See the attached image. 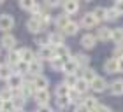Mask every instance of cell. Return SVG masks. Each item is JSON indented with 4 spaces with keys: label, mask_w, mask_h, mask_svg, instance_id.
Returning a JSON list of instances; mask_svg holds the SVG:
<instances>
[{
    "label": "cell",
    "mask_w": 123,
    "mask_h": 112,
    "mask_svg": "<svg viewBox=\"0 0 123 112\" xmlns=\"http://www.w3.org/2000/svg\"><path fill=\"white\" fill-rule=\"evenodd\" d=\"M90 88V82H86L85 79H77V82H76V86H74V89L77 93H85L86 89Z\"/></svg>",
    "instance_id": "2e32d148"
},
{
    "label": "cell",
    "mask_w": 123,
    "mask_h": 112,
    "mask_svg": "<svg viewBox=\"0 0 123 112\" xmlns=\"http://www.w3.org/2000/svg\"><path fill=\"white\" fill-rule=\"evenodd\" d=\"M114 11L118 12V16H120V14H123V0L116 2V5H114Z\"/></svg>",
    "instance_id": "f35d334b"
},
{
    "label": "cell",
    "mask_w": 123,
    "mask_h": 112,
    "mask_svg": "<svg viewBox=\"0 0 123 112\" xmlns=\"http://www.w3.org/2000/svg\"><path fill=\"white\" fill-rule=\"evenodd\" d=\"M81 25L85 26V28H92V26H95V25H97V19L93 18V14H92V12H88V14H85V16H83Z\"/></svg>",
    "instance_id": "52a82bcc"
},
{
    "label": "cell",
    "mask_w": 123,
    "mask_h": 112,
    "mask_svg": "<svg viewBox=\"0 0 123 112\" xmlns=\"http://www.w3.org/2000/svg\"><path fill=\"white\" fill-rule=\"evenodd\" d=\"M104 70L107 72V74H114V72H118V58H109L104 63Z\"/></svg>",
    "instance_id": "3957f363"
},
{
    "label": "cell",
    "mask_w": 123,
    "mask_h": 112,
    "mask_svg": "<svg viewBox=\"0 0 123 112\" xmlns=\"http://www.w3.org/2000/svg\"><path fill=\"white\" fill-rule=\"evenodd\" d=\"M69 91L70 89L65 86V84H60V86L56 88V96L60 98V96H69Z\"/></svg>",
    "instance_id": "f546056e"
},
{
    "label": "cell",
    "mask_w": 123,
    "mask_h": 112,
    "mask_svg": "<svg viewBox=\"0 0 123 112\" xmlns=\"http://www.w3.org/2000/svg\"><path fill=\"white\" fill-rule=\"evenodd\" d=\"M63 33H65V35H76V33H77V23L69 21V23L63 26Z\"/></svg>",
    "instance_id": "5bb4252c"
},
{
    "label": "cell",
    "mask_w": 123,
    "mask_h": 112,
    "mask_svg": "<svg viewBox=\"0 0 123 112\" xmlns=\"http://www.w3.org/2000/svg\"><path fill=\"white\" fill-rule=\"evenodd\" d=\"M118 72H123V58H118Z\"/></svg>",
    "instance_id": "ee69618b"
},
{
    "label": "cell",
    "mask_w": 123,
    "mask_h": 112,
    "mask_svg": "<svg viewBox=\"0 0 123 112\" xmlns=\"http://www.w3.org/2000/svg\"><path fill=\"white\" fill-rule=\"evenodd\" d=\"M16 44V39L12 37V35H9V33H5V35L2 37V46L4 47H7V49H11Z\"/></svg>",
    "instance_id": "e0dca14e"
},
{
    "label": "cell",
    "mask_w": 123,
    "mask_h": 112,
    "mask_svg": "<svg viewBox=\"0 0 123 112\" xmlns=\"http://www.w3.org/2000/svg\"><path fill=\"white\" fill-rule=\"evenodd\" d=\"M26 28H28V32H32V33H37V32H41V23L35 19V18H32V19H28L26 21Z\"/></svg>",
    "instance_id": "30bf717a"
},
{
    "label": "cell",
    "mask_w": 123,
    "mask_h": 112,
    "mask_svg": "<svg viewBox=\"0 0 123 112\" xmlns=\"http://www.w3.org/2000/svg\"><path fill=\"white\" fill-rule=\"evenodd\" d=\"M12 109H14V105H12L11 100H7V102L2 103V110H4V112H12Z\"/></svg>",
    "instance_id": "8d00e7d4"
},
{
    "label": "cell",
    "mask_w": 123,
    "mask_h": 112,
    "mask_svg": "<svg viewBox=\"0 0 123 112\" xmlns=\"http://www.w3.org/2000/svg\"><path fill=\"white\" fill-rule=\"evenodd\" d=\"M60 2H63V4H65V2H69V0H60Z\"/></svg>",
    "instance_id": "bcb514c9"
},
{
    "label": "cell",
    "mask_w": 123,
    "mask_h": 112,
    "mask_svg": "<svg viewBox=\"0 0 123 112\" xmlns=\"http://www.w3.org/2000/svg\"><path fill=\"white\" fill-rule=\"evenodd\" d=\"M105 11H107V9H104V7H97L92 14H93V18L97 19V21H100V19H105Z\"/></svg>",
    "instance_id": "d4e9b609"
},
{
    "label": "cell",
    "mask_w": 123,
    "mask_h": 112,
    "mask_svg": "<svg viewBox=\"0 0 123 112\" xmlns=\"http://www.w3.org/2000/svg\"><path fill=\"white\" fill-rule=\"evenodd\" d=\"M33 86H35V89L39 91V89H46L48 88V79L42 75H37L35 79H33Z\"/></svg>",
    "instance_id": "8fae6325"
},
{
    "label": "cell",
    "mask_w": 123,
    "mask_h": 112,
    "mask_svg": "<svg viewBox=\"0 0 123 112\" xmlns=\"http://www.w3.org/2000/svg\"><path fill=\"white\" fill-rule=\"evenodd\" d=\"M63 7H65V14L69 16V14H74L79 5H77L76 0H69V2H65V4H63Z\"/></svg>",
    "instance_id": "7c38bea8"
},
{
    "label": "cell",
    "mask_w": 123,
    "mask_h": 112,
    "mask_svg": "<svg viewBox=\"0 0 123 112\" xmlns=\"http://www.w3.org/2000/svg\"><path fill=\"white\" fill-rule=\"evenodd\" d=\"M14 74H18V75H21V74H25V72H28V63H25V61H19L18 65L14 67Z\"/></svg>",
    "instance_id": "484cf974"
},
{
    "label": "cell",
    "mask_w": 123,
    "mask_h": 112,
    "mask_svg": "<svg viewBox=\"0 0 123 112\" xmlns=\"http://www.w3.org/2000/svg\"><path fill=\"white\" fill-rule=\"evenodd\" d=\"M95 70H92V68H85V74H83V79H85L86 82H92L93 79H95Z\"/></svg>",
    "instance_id": "f1b7e54d"
},
{
    "label": "cell",
    "mask_w": 123,
    "mask_h": 112,
    "mask_svg": "<svg viewBox=\"0 0 123 112\" xmlns=\"http://www.w3.org/2000/svg\"><path fill=\"white\" fill-rule=\"evenodd\" d=\"M76 68H77V63H76V60H67L65 63H63V70L67 75H70V74H74L76 72Z\"/></svg>",
    "instance_id": "ba28073f"
},
{
    "label": "cell",
    "mask_w": 123,
    "mask_h": 112,
    "mask_svg": "<svg viewBox=\"0 0 123 112\" xmlns=\"http://www.w3.org/2000/svg\"><path fill=\"white\" fill-rule=\"evenodd\" d=\"M76 82H77V77H76V74H70V75H67L65 77V86L67 88H74L76 86Z\"/></svg>",
    "instance_id": "83f0119b"
},
{
    "label": "cell",
    "mask_w": 123,
    "mask_h": 112,
    "mask_svg": "<svg viewBox=\"0 0 123 112\" xmlns=\"http://www.w3.org/2000/svg\"><path fill=\"white\" fill-rule=\"evenodd\" d=\"M97 39H100V40H109L111 39V28H105V26H102V28H98V32H97Z\"/></svg>",
    "instance_id": "4fadbf2b"
},
{
    "label": "cell",
    "mask_w": 123,
    "mask_h": 112,
    "mask_svg": "<svg viewBox=\"0 0 123 112\" xmlns=\"http://www.w3.org/2000/svg\"><path fill=\"white\" fill-rule=\"evenodd\" d=\"M2 103H4V100H2V98H0V110H2Z\"/></svg>",
    "instance_id": "f6af8a7d"
},
{
    "label": "cell",
    "mask_w": 123,
    "mask_h": 112,
    "mask_svg": "<svg viewBox=\"0 0 123 112\" xmlns=\"http://www.w3.org/2000/svg\"><path fill=\"white\" fill-rule=\"evenodd\" d=\"M19 5L26 11H32V7L35 5V0H19Z\"/></svg>",
    "instance_id": "1f68e13d"
},
{
    "label": "cell",
    "mask_w": 123,
    "mask_h": 112,
    "mask_svg": "<svg viewBox=\"0 0 123 112\" xmlns=\"http://www.w3.org/2000/svg\"><path fill=\"white\" fill-rule=\"evenodd\" d=\"M16 112H21V110H16Z\"/></svg>",
    "instance_id": "7dc6e473"
},
{
    "label": "cell",
    "mask_w": 123,
    "mask_h": 112,
    "mask_svg": "<svg viewBox=\"0 0 123 112\" xmlns=\"http://www.w3.org/2000/svg\"><path fill=\"white\" fill-rule=\"evenodd\" d=\"M74 60H76V63H77V67H79V65H83V67H86V65H88V61H90V58H88L86 54H83V53H81V54H77V56H76Z\"/></svg>",
    "instance_id": "4316f807"
},
{
    "label": "cell",
    "mask_w": 123,
    "mask_h": 112,
    "mask_svg": "<svg viewBox=\"0 0 123 112\" xmlns=\"http://www.w3.org/2000/svg\"><path fill=\"white\" fill-rule=\"evenodd\" d=\"M48 100H49V93L46 91V89H39V91H35V102L41 105V107L48 103Z\"/></svg>",
    "instance_id": "277c9868"
},
{
    "label": "cell",
    "mask_w": 123,
    "mask_h": 112,
    "mask_svg": "<svg viewBox=\"0 0 123 112\" xmlns=\"http://www.w3.org/2000/svg\"><path fill=\"white\" fill-rule=\"evenodd\" d=\"M12 26H14V19L11 18L9 14H2V16H0V30L7 32V30H11Z\"/></svg>",
    "instance_id": "7a4b0ae2"
},
{
    "label": "cell",
    "mask_w": 123,
    "mask_h": 112,
    "mask_svg": "<svg viewBox=\"0 0 123 112\" xmlns=\"http://www.w3.org/2000/svg\"><path fill=\"white\" fill-rule=\"evenodd\" d=\"M11 75H12V72H11L9 67H0V77L2 79H9Z\"/></svg>",
    "instance_id": "836d02e7"
},
{
    "label": "cell",
    "mask_w": 123,
    "mask_h": 112,
    "mask_svg": "<svg viewBox=\"0 0 123 112\" xmlns=\"http://www.w3.org/2000/svg\"><path fill=\"white\" fill-rule=\"evenodd\" d=\"M81 46H83V47H86V49H92V47L95 46V37L90 35V33L83 35V39H81Z\"/></svg>",
    "instance_id": "9c48e42d"
},
{
    "label": "cell",
    "mask_w": 123,
    "mask_h": 112,
    "mask_svg": "<svg viewBox=\"0 0 123 112\" xmlns=\"http://www.w3.org/2000/svg\"><path fill=\"white\" fill-rule=\"evenodd\" d=\"M116 18H118V12H116L114 9H107V11H105V19H109V21H114Z\"/></svg>",
    "instance_id": "d590c367"
},
{
    "label": "cell",
    "mask_w": 123,
    "mask_h": 112,
    "mask_svg": "<svg viewBox=\"0 0 123 112\" xmlns=\"http://www.w3.org/2000/svg\"><path fill=\"white\" fill-rule=\"evenodd\" d=\"M95 112H111L109 107H105V105H98L97 109H95Z\"/></svg>",
    "instance_id": "60d3db41"
},
{
    "label": "cell",
    "mask_w": 123,
    "mask_h": 112,
    "mask_svg": "<svg viewBox=\"0 0 123 112\" xmlns=\"http://www.w3.org/2000/svg\"><path fill=\"white\" fill-rule=\"evenodd\" d=\"M19 58H21V61H25V63H32L33 60V51H30V49H26V47H23V49H19Z\"/></svg>",
    "instance_id": "8992f818"
},
{
    "label": "cell",
    "mask_w": 123,
    "mask_h": 112,
    "mask_svg": "<svg viewBox=\"0 0 123 112\" xmlns=\"http://www.w3.org/2000/svg\"><path fill=\"white\" fill-rule=\"evenodd\" d=\"M44 2H46L48 7H56V5L60 4V0H44Z\"/></svg>",
    "instance_id": "ab89813d"
},
{
    "label": "cell",
    "mask_w": 123,
    "mask_h": 112,
    "mask_svg": "<svg viewBox=\"0 0 123 112\" xmlns=\"http://www.w3.org/2000/svg\"><path fill=\"white\" fill-rule=\"evenodd\" d=\"M88 2H92V0H88Z\"/></svg>",
    "instance_id": "c3c4849f"
},
{
    "label": "cell",
    "mask_w": 123,
    "mask_h": 112,
    "mask_svg": "<svg viewBox=\"0 0 123 112\" xmlns=\"http://www.w3.org/2000/svg\"><path fill=\"white\" fill-rule=\"evenodd\" d=\"M49 42L58 47V46L63 44V35H62V33H51V35H49Z\"/></svg>",
    "instance_id": "7402d4cb"
},
{
    "label": "cell",
    "mask_w": 123,
    "mask_h": 112,
    "mask_svg": "<svg viewBox=\"0 0 123 112\" xmlns=\"http://www.w3.org/2000/svg\"><path fill=\"white\" fill-rule=\"evenodd\" d=\"M90 88L93 89V91H104L105 89V81L102 79V77H95V79L90 82Z\"/></svg>",
    "instance_id": "5b68a950"
},
{
    "label": "cell",
    "mask_w": 123,
    "mask_h": 112,
    "mask_svg": "<svg viewBox=\"0 0 123 112\" xmlns=\"http://www.w3.org/2000/svg\"><path fill=\"white\" fill-rule=\"evenodd\" d=\"M111 93L113 95H123V81H114L111 84Z\"/></svg>",
    "instance_id": "ffe728a7"
},
{
    "label": "cell",
    "mask_w": 123,
    "mask_h": 112,
    "mask_svg": "<svg viewBox=\"0 0 123 112\" xmlns=\"http://www.w3.org/2000/svg\"><path fill=\"white\" fill-rule=\"evenodd\" d=\"M55 53H56V54H58V58H62L63 61L70 60V58H69V49H67L65 46H58L56 49H55Z\"/></svg>",
    "instance_id": "ac0fdd59"
},
{
    "label": "cell",
    "mask_w": 123,
    "mask_h": 112,
    "mask_svg": "<svg viewBox=\"0 0 123 112\" xmlns=\"http://www.w3.org/2000/svg\"><path fill=\"white\" fill-rule=\"evenodd\" d=\"M0 112H4V110H0Z\"/></svg>",
    "instance_id": "f907efd6"
},
{
    "label": "cell",
    "mask_w": 123,
    "mask_h": 112,
    "mask_svg": "<svg viewBox=\"0 0 123 112\" xmlns=\"http://www.w3.org/2000/svg\"><path fill=\"white\" fill-rule=\"evenodd\" d=\"M111 39H113L114 42H121V40H123V28L111 30Z\"/></svg>",
    "instance_id": "cb8c5ba5"
},
{
    "label": "cell",
    "mask_w": 123,
    "mask_h": 112,
    "mask_svg": "<svg viewBox=\"0 0 123 112\" xmlns=\"http://www.w3.org/2000/svg\"><path fill=\"white\" fill-rule=\"evenodd\" d=\"M7 81H9V86L12 88V89H14V88H21V84H23V81H21V75H18V74H12Z\"/></svg>",
    "instance_id": "9a60e30c"
},
{
    "label": "cell",
    "mask_w": 123,
    "mask_h": 112,
    "mask_svg": "<svg viewBox=\"0 0 123 112\" xmlns=\"http://www.w3.org/2000/svg\"><path fill=\"white\" fill-rule=\"evenodd\" d=\"M83 105H85V107H86L88 110H95V109H97V107H98V103H97V100H95L93 96H88V98L85 100V102H83Z\"/></svg>",
    "instance_id": "603a6c76"
},
{
    "label": "cell",
    "mask_w": 123,
    "mask_h": 112,
    "mask_svg": "<svg viewBox=\"0 0 123 112\" xmlns=\"http://www.w3.org/2000/svg\"><path fill=\"white\" fill-rule=\"evenodd\" d=\"M76 112H90V110H88V109L85 107V105L81 103V105H77V107H76Z\"/></svg>",
    "instance_id": "b9f144b4"
},
{
    "label": "cell",
    "mask_w": 123,
    "mask_h": 112,
    "mask_svg": "<svg viewBox=\"0 0 123 112\" xmlns=\"http://www.w3.org/2000/svg\"><path fill=\"white\" fill-rule=\"evenodd\" d=\"M11 102H12V105H14V109H21L23 107V103H25V100H23V96H14L12 100H11Z\"/></svg>",
    "instance_id": "d6a6232c"
},
{
    "label": "cell",
    "mask_w": 123,
    "mask_h": 112,
    "mask_svg": "<svg viewBox=\"0 0 123 112\" xmlns=\"http://www.w3.org/2000/svg\"><path fill=\"white\" fill-rule=\"evenodd\" d=\"M0 2H2V0H0Z\"/></svg>",
    "instance_id": "816d5d0a"
},
{
    "label": "cell",
    "mask_w": 123,
    "mask_h": 112,
    "mask_svg": "<svg viewBox=\"0 0 123 112\" xmlns=\"http://www.w3.org/2000/svg\"><path fill=\"white\" fill-rule=\"evenodd\" d=\"M41 68H42V65H41L39 60H33L32 63H28V72H32V74H35V75H39Z\"/></svg>",
    "instance_id": "44dd1931"
},
{
    "label": "cell",
    "mask_w": 123,
    "mask_h": 112,
    "mask_svg": "<svg viewBox=\"0 0 123 112\" xmlns=\"http://www.w3.org/2000/svg\"><path fill=\"white\" fill-rule=\"evenodd\" d=\"M39 56L44 60H55L56 58V53H55V47H49V46H42L41 47V51H39Z\"/></svg>",
    "instance_id": "6da1fadb"
},
{
    "label": "cell",
    "mask_w": 123,
    "mask_h": 112,
    "mask_svg": "<svg viewBox=\"0 0 123 112\" xmlns=\"http://www.w3.org/2000/svg\"><path fill=\"white\" fill-rule=\"evenodd\" d=\"M56 102H58V105H60V107H67L70 100H69V96H60V98L56 100Z\"/></svg>",
    "instance_id": "74e56055"
},
{
    "label": "cell",
    "mask_w": 123,
    "mask_h": 112,
    "mask_svg": "<svg viewBox=\"0 0 123 112\" xmlns=\"http://www.w3.org/2000/svg\"><path fill=\"white\" fill-rule=\"evenodd\" d=\"M37 112H53V110H51V109H49V107H48V105H42V107H41V109H39Z\"/></svg>",
    "instance_id": "7bdbcfd3"
},
{
    "label": "cell",
    "mask_w": 123,
    "mask_h": 112,
    "mask_svg": "<svg viewBox=\"0 0 123 112\" xmlns=\"http://www.w3.org/2000/svg\"><path fill=\"white\" fill-rule=\"evenodd\" d=\"M63 63H65V61L62 60V58H55V60H51V67H53L55 70H62V68H63Z\"/></svg>",
    "instance_id": "4dcf8cb0"
},
{
    "label": "cell",
    "mask_w": 123,
    "mask_h": 112,
    "mask_svg": "<svg viewBox=\"0 0 123 112\" xmlns=\"http://www.w3.org/2000/svg\"><path fill=\"white\" fill-rule=\"evenodd\" d=\"M116 2H120V0H116Z\"/></svg>",
    "instance_id": "681fc988"
},
{
    "label": "cell",
    "mask_w": 123,
    "mask_h": 112,
    "mask_svg": "<svg viewBox=\"0 0 123 112\" xmlns=\"http://www.w3.org/2000/svg\"><path fill=\"white\" fill-rule=\"evenodd\" d=\"M7 61H9V65H18L19 61H21V58H19V51H11L9 53V56H7Z\"/></svg>",
    "instance_id": "d6986e66"
},
{
    "label": "cell",
    "mask_w": 123,
    "mask_h": 112,
    "mask_svg": "<svg viewBox=\"0 0 123 112\" xmlns=\"http://www.w3.org/2000/svg\"><path fill=\"white\" fill-rule=\"evenodd\" d=\"M69 23V18H67V14H63V16H60V18L56 19V26L58 28H62V30H63V26Z\"/></svg>",
    "instance_id": "e575fe53"
}]
</instances>
